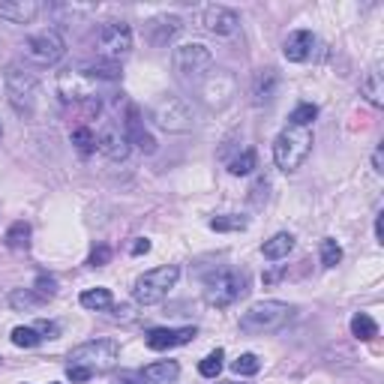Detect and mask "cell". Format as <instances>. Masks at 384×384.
Returning <instances> with one entry per match:
<instances>
[{"instance_id":"cell-17","label":"cell","mask_w":384,"mask_h":384,"mask_svg":"<svg viewBox=\"0 0 384 384\" xmlns=\"http://www.w3.org/2000/svg\"><path fill=\"white\" fill-rule=\"evenodd\" d=\"M313 49H315L313 30H295V33H288L286 42H282V54H286V60H291V63L309 60L313 58Z\"/></svg>"},{"instance_id":"cell-29","label":"cell","mask_w":384,"mask_h":384,"mask_svg":"<svg viewBox=\"0 0 384 384\" xmlns=\"http://www.w3.org/2000/svg\"><path fill=\"white\" fill-rule=\"evenodd\" d=\"M72 144L78 148L81 157H90V153L96 150V135L90 126H78V130H72Z\"/></svg>"},{"instance_id":"cell-31","label":"cell","mask_w":384,"mask_h":384,"mask_svg":"<svg viewBox=\"0 0 384 384\" xmlns=\"http://www.w3.org/2000/svg\"><path fill=\"white\" fill-rule=\"evenodd\" d=\"M222 360H225V351H222V349L210 351L207 358L198 363V372H201V376H204V378H216L219 372H222Z\"/></svg>"},{"instance_id":"cell-5","label":"cell","mask_w":384,"mask_h":384,"mask_svg":"<svg viewBox=\"0 0 384 384\" xmlns=\"http://www.w3.org/2000/svg\"><path fill=\"white\" fill-rule=\"evenodd\" d=\"M121 360V345L114 340H90L69 351V367H85L87 372H108Z\"/></svg>"},{"instance_id":"cell-4","label":"cell","mask_w":384,"mask_h":384,"mask_svg":"<svg viewBox=\"0 0 384 384\" xmlns=\"http://www.w3.org/2000/svg\"><path fill=\"white\" fill-rule=\"evenodd\" d=\"M177 279H180L177 264H162V268H157V270L141 273V277L135 279V286H132L135 304H141V306L162 304V300L168 297V291L177 286Z\"/></svg>"},{"instance_id":"cell-9","label":"cell","mask_w":384,"mask_h":384,"mask_svg":"<svg viewBox=\"0 0 384 384\" xmlns=\"http://www.w3.org/2000/svg\"><path fill=\"white\" fill-rule=\"evenodd\" d=\"M99 54H103V60H114L121 63L126 54L132 51V27L126 21H105L99 27Z\"/></svg>"},{"instance_id":"cell-21","label":"cell","mask_w":384,"mask_h":384,"mask_svg":"<svg viewBox=\"0 0 384 384\" xmlns=\"http://www.w3.org/2000/svg\"><path fill=\"white\" fill-rule=\"evenodd\" d=\"M291 250H295V237H291L288 232H279V234H273L270 241H264L261 255L268 261H279V259H286Z\"/></svg>"},{"instance_id":"cell-22","label":"cell","mask_w":384,"mask_h":384,"mask_svg":"<svg viewBox=\"0 0 384 384\" xmlns=\"http://www.w3.org/2000/svg\"><path fill=\"white\" fill-rule=\"evenodd\" d=\"M81 72H85L87 78H94L96 85L99 81H121V63L114 60H96V63H87V67H81Z\"/></svg>"},{"instance_id":"cell-25","label":"cell","mask_w":384,"mask_h":384,"mask_svg":"<svg viewBox=\"0 0 384 384\" xmlns=\"http://www.w3.org/2000/svg\"><path fill=\"white\" fill-rule=\"evenodd\" d=\"M9 304H12V309H18V313H30V309H40L42 304H49V300L40 297L33 288H15L12 295H9Z\"/></svg>"},{"instance_id":"cell-18","label":"cell","mask_w":384,"mask_h":384,"mask_svg":"<svg viewBox=\"0 0 384 384\" xmlns=\"http://www.w3.org/2000/svg\"><path fill=\"white\" fill-rule=\"evenodd\" d=\"M40 12L42 3H36V0H3L0 3V18H6L12 24H30Z\"/></svg>"},{"instance_id":"cell-2","label":"cell","mask_w":384,"mask_h":384,"mask_svg":"<svg viewBox=\"0 0 384 384\" xmlns=\"http://www.w3.org/2000/svg\"><path fill=\"white\" fill-rule=\"evenodd\" d=\"M3 85H6V99L12 105V112L21 117H30L36 112V99H40V85H36L33 72H27L18 63H9L3 69Z\"/></svg>"},{"instance_id":"cell-15","label":"cell","mask_w":384,"mask_h":384,"mask_svg":"<svg viewBox=\"0 0 384 384\" xmlns=\"http://www.w3.org/2000/svg\"><path fill=\"white\" fill-rule=\"evenodd\" d=\"M123 135H126V141L135 144V148H141L144 153H153L157 150V141H153V135L144 130V123H141V112L135 105L126 108V121H123Z\"/></svg>"},{"instance_id":"cell-38","label":"cell","mask_w":384,"mask_h":384,"mask_svg":"<svg viewBox=\"0 0 384 384\" xmlns=\"http://www.w3.org/2000/svg\"><path fill=\"white\" fill-rule=\"evenodd\" d=\"M33 331L40 333L42 340H58V336H60V327L54 324V322H36V324H33Z\"/></svg>"},{"instance_id":"cell-30","label":"cell","mask_w":384,"mask_h":384,"mask_svg":"<svg viewBox=\"0 0 384 384\" xmlns=\"http://www.w3.org/2000/svg\"><path fill=\"white\" fill-rule=\"evenodd\" d=\"M315 117H318V105L304 103V105H297L295 112L288 114V126H300V130H309V123H313Z\"/></svg>"},{"instance_id":"cell-41","label":"cell","mask_w":384,"mask_h":384,"mask_svg":"<svg viewBox=\"0 0 384 384\" xmlns=\"http://www.w3.org/2000/svg\"><path fill=\"white\" fill-rule=\"evenodd\" d=\"M372 166H376V171H378V175L384 171V162H381V148H378L376 153H372Z\"/></svg>"},{"instance_id":"cell-32","label":"cell","mask_w":384,"mask_h":384,"mask_svg":"<svg viewBox=\"0 0 384 384\" xmlns=\"http://www.w3.org/2000/svg\"><path fill=\"white\" fill-rule=\"evenodd\" d=\"M342 261V246L333 241V237H324L322 241V264L324 268H336Z\"/></svg>"},{"instance_id":"cell-16","label":"cell","mask_w":384,"mask_h":384,"mask_svg":"<svg viewBox=\"0 0 384 384\" xmlns=\"http://www.w3.org/2000/svg\"><path fill=\"white\" fill-rule=\"evenodd\" d=\"M180 30H184V21H180L177 15H159L148 24V40H150V45H157V49H166Z\"/></svg>"},{"instance_id":"cell-13","label":"cell","mask_w":384,"mask_h":384,"mask_svg":"<svg viewBox=\"0 0 384 384\" xmlns=\"http://www.w3.org/2000/svg\"><path fill=\"white\" fill-rule=\"evenodd\" d=\"M201 27L213 36H234L241 30V15L228 6H207L201 15Z\"/></svg>"},{"instance_id":"cell-7","label":"cell","mask_w":384,"mask_h":384,"mask_svg":"<svg viewBox=\"0 0 384 384\" xmlns=\"http://www.w3.org/2000/svg\"><path fill=\"white\" fill-rule=\"evenodd\" d=\"M150 121L162 132H189L195 126V112L184 96H162L150 108Z\"/></svg>"},{"instance_id":"cell-28","label":"cell","mask_w":384,"mask_h":384,"mask_svg":"<svg viewBox=\"0 0 384 384\" xmlns=\"http://www.w3.org/2000/svg\"><path fill=\"white\" fill-rule=\"evenodd\" d=\"M213 232H243L246 228V216L241 213H222V216H213L207 222Z\"/></svg>"},{"instance_id":"cell-27","label":"cell","mask_w":384,"mask_h":384,"mask_svg":"<svg viewBox=\"0 0 384 384\" xmlns=\"http://www.w3.org/2000/svg\"><path fill=\"white\" fill-rule=\"evenodd\" d=\"M351 336H358L360 342H369V340H376V336H378V324L372 322L367 313H358L351 318Z\"/></svg>"},{"instance_id":"cell-10","label":"cell","mask_w":384,"mask_h":384,"mask_svg":"<svg viewBox=\"0 0 384 384\" xmlns=\"http://www.w3.org/2000/svg\"><path fill=\"white\" fill-rule=\"evenodd\" d=\"M24 49H27V58L33 63H40V67H54V63L67 54V42H63V36L54 30V27H49V30L33 33Z\"/></svg>"},{"instance_id":"cell-33","label":"cell","mask_w":384,"mask_h":384,"mask_svg":"<svg viewBox=\"0 0 384 384\" xmlns=\"http://www.w3.org/2000/svg\"><path fill=\"white\" fill-rule=\"evenodd\" d=\"M40 342H42V336L33 327H15L12 331V345H18V349H36Z\"/></svg>"},{"instance_id":"cell-14","label":"cell","mask_w":384,"mask_h":384,"mask_svg":"<svg viewBox=\"0 0 384 384\" xmlns=\"http://www.w3.org/2000/svg\"><path fill=\"white\" fill-rule=\"evenodd\" d=\"M195 340V327H153L148 333V349L150 351H168L177 345H186Z\"/></svg>"},{"instance_id":"cell-20","label":"cell","mask_w":384,"mask_h":384,"mask_svg":"<svg viewBox=\"0 0 384 384\" xmlns=\"http://www.w3.org/2000/svg\"><path fill=\"white\" fill-rule=\"evenodd\" d=\"M177 376H180V367L175 360H159L141 369V378L148 384H171V381H177Z\"/></svg>"},{"instance_id":"cell-6","label":"cell","mask_w":384,"mask_h":384,"mask_svg":"<svg viewBox=\"0 0 384 384\" xmlns=\"http://www.w3.org/2000/svg\"><path fill=\"white\" fill-rule=\"evenodd\" d=\"M246 291H250V279H246V273L237 270H219L204 279V300L216 309L237 304L241 297H246Z\"/></svg>"},{"instance_id":"cell-19","label":"cell","mask_w":384,"mask_h":384,"mask_svg":"<svg viewBox=\"0 0 384 384\" xmlns=\"http://www.w3.org/2000/svg\"><path fill=\"white\" fill-rule=\"evenodd\" d=\"M277 90H279V76H277V69H261L259 76H255V85H252V103H255V105H268V103H273Z\"/></svg>"},{"instance_id":"cell-34","label":"cell","mask_w":384,"mask_h":384,"mask_svg":"<svg viewBox=\"0 0 384 384\" xmlns=\"http://www.w3.org/2000/svg\"><path fill=\"white\" fill-rule=\"evenodd\" d=\"M255 168V150H243L237 159L228 162V171H232L234 177H243V175H250V171Z\"/></svg>"},{"instance_id":"cell-26","label":"cell","mask_w":384,"mask_h":384,"mask_svg":"<svg viewBox=\"0 0 384 384\" xmlns=\"http://www.w3.org/2000/svg\"><path fill=\"white\" fill-rule=\"evenodd\" d=\"M6 246L9 250H15V252H21V250H27L30 246V225L24 222V219H18V222H12L6 228Z\"/></svg>"},{"instance_id":"cell-3","label":"cell","mask_w":384,"mask_h":384,"mask_svg":"<svg viewBox=\"0 0 384 384\" xmlns=\"http://www.w3.org/2000/svg\"><path fill=\"white\" fill-rule=\"evenodd\" d=\"M309 150H313V130L300 126H286L273 141V159L282 171H297L306 162Z\"/></svg>"},{"instance_id":"cell-39","label":"cell","mask_w":384,"mask_h":384,"mask_svg":"<svg viewBox=\"0 0 384 384\" xmlns=\"http://www.w3.org/2000/svg\"><path fill=\"white\" fill-rule=\"evenodd\" d=\"M94 372H87L85 367H67V378L69 381H76V384H81V381H87Z\"/></svg>"},{"instance_id":"cell-8","label":"cell","mask_w":384,"mask_h":384,"mask_svg":"<svg viewBox=\"0 0 384 384\" xmlns=\"http://www.w3.org/2000/svg\"><path fill=\"white\" fill-rule=\"evenodd\" d=\"M171 67L180 78L186 81H198L204 78L210 67H213V54H210L207 45L201 42H186V45H177L175 51H171Z\"/></svg>"},{"instance_id":"cell-12","label":"cell","mask_w":384,"mask_h":384,"mask_svg":"<svg viewBox=\"0 0 384 384\" xmlns=\"http://www.w3.org/2000/svg\"><path fill=\"white\" fill-rule=\"evenodd\" d=\"M96 150L103 153L105 159H112V162H123L126 157H130L132 144L126 141L123 126H117V123H105L103 130H99V135H96Z\"/></svg>"},{"instance_id":"cell-1","label":"cell","mask_w":384,"mask_h":384,"mask_svg":"<svg viewBox=\"0 0 384 384\" xmlns=\"http://www.w3.org/2000/svg\"><path fill=\"white\" fill-rule=\"evenodd\" d=\"M291 315H295V306L282 304V300H259L241 315V331L250 336L277 333L291 322Z\"/></svg>"},{"instance_id":"cell-40","label":"cell","mask_w":384,"mask_h":384,"mask_svg":"<svg viewBox=\"0 0 384 384\" xmlns=\"http://www.w3.org/2000/svg\"><path fill=\"white\" fill-rule=\"evenodd\" d=\"M144 252H150V241L148 237H139V241L132 243V255H144Z\"/></svg>"},{"instance_id":"cell-11","label":"cell","mask_w":384,"mask_h":384,"mask_svg":"<svg viewBox=\"0 0 384 384\" xmlns=\"http://www.w3.org/2000/svg\"><path fill=\"white\" fill-rule=\"evenodd\" d=\"M58 90L63 103H94L96 99V81L87 78L81 69H67L58 76Z\"/></svg>"},{"instance_id":"cell-43","label":"cell","mask_w":384,"mask_h":384,"mask_svg":"<svg viewBox=\"0 0 384 384\" xmlns=\"http://www.w3.org/2000/svg\"><path fill=\"white\" fill-rule=\"evenodd\" d=\"M0 135H3V126H0Z\"/></svg>"},{"instance_id":"cell-37","label":"cell","mask_w":384,"mask_h":384,"mask_svg":"<svg viewBox=\"0 0 384 384\" xmlns=\"http://www.w3.org/2000/svg\"><path fill=\"white\" fill-rule=\"evenodd\" d=\"M112 261V246H105V243H99L94 252H90V259H87V264L90 268H103V264H108Z\"/></svg>"},{"instance_id":"cell-35","label":"cell","mask_w":384,"mask_h":384,"mask_svg":"<svg viewBox=\"0 0 384 384\" xmlns=\"http://www.w3.org/2000/svg\"><path fill=\"white\" fill-rule=\"evenodd\" d=\"M232 369L237 372V376H255V372L261 369V360L255 358V354H241V358L232 363Z\"/></svg>"},{"instance_id":"cell-42","label":"cell","mask_w":384,"mask_h":384,"mask_svg":"<svg viewBox=\"0 0 384 384\" xmlns=\"http://www.w3.org/2000/svg\"><path fill=\"white\" fill-rule=\"evenodd\" d=\"M376 237H378V241H384V219H381V213L376 216Z\"/></svg>"},{"instance_id":"cell-36","label":"cell","mask_w":384,"mask_h":384,"mask_svg":"<svg viewBox=\"0 0 384 384\" xmlns=\"http://www.w3.org/2000/svg\"><path fill=\"white\" fill-rule=\"evenodd\" d=\"M33 291L40 297H45V300H51L54 295H58V279L54 277H45V273H40V277H36V286H33Z\"/></svg>"},{"instance_id":"cell-24","label":"cell","mask_w":384,"mask_h":384,"mask_svg":"<svg viewBox=\"0 0 384 384\" xmlns=\"http://www.w3.org/2000/svg\"><path fill=\"white\" fill-rule=\"evenodd\" d=\"M81 306L94 309V313H105V309L114 306L112 291H108V288H87V291H81Z\"/></svg>"},{"instance_id":"cell-23","label":"cell","mask_w":384,"mask_h":384,"mask_svg":"<svg viewBox=\"0 0 384 384\" xmlns=\"http://www.w3.org/2000/svg\"><path fill=\"white\" fill-rule=\"evenodd\" d=\"M360 96L367 99L369 105H376V108L384 105V81H381V72L378 69H372L369 76L360 81Z\"/></svg>"}]
</instances>
